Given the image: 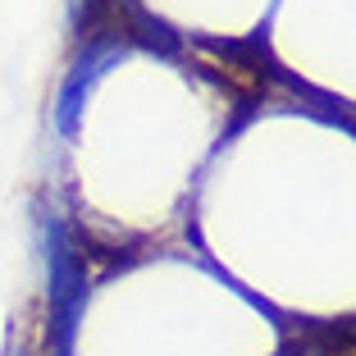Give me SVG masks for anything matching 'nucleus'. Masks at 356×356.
<instances>
[{
	"instance_id": "f257e3e1",
	"label": "nucleus",
	"mask_w": 356,
	"mask_h": 356,
	"mask_svg": "<svg viewBox=\"0 0 356 356\" xmlns=\"http://www.w3.org/2000/svg\"><path fill=\"white\" fill-rule=\"evenodd\" d=\"M46 306H51V329H46V356H74V334L87 306V265L60 220H46Z\"/></svg>"
},
{
	"instance_id": "f03ea898",
	"label": "nucleus",
	"mask_w": 356,
	"mask_h": 356,
	"mask_svg": "<svg viewBox=\"0 0 356 356\" xmlns=\"http://www.w3.org/2000/svg\"><path fill=\"white\" fill-rule=\"evenodd\" d=\"M119 51H124V37H92V42L83 46L78 64L69 69V78H64V87H60V101H55V128H60L64 137L78 133V119H83L87 96H92V87L110 74V64L119 60Z\"/></svg>"
}]
</instances>
